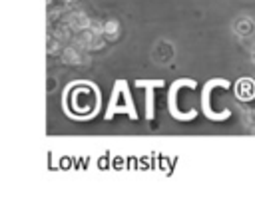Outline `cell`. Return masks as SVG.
<instances>
[{
    "label": "cell",
    "instance_id": "obj_1",
    "mask_svg": "<svg viewBox=\"0 0 255 217\" xmlns=\"http://www.w3.org/2000/svg\"><path fill=\"white\" fill-rule=\"evenodd\" d=\"M70 111L74 115H90L94 113V109H98V94L94 92L92 86H76L70 94Z\"/></svg>",
    "mask_w": 255,
    "mask_h": 217
}]
</instances>
